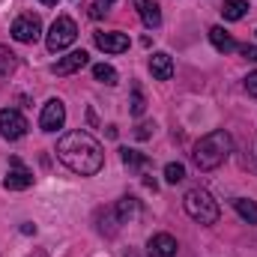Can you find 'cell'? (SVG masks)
Instances as JSON below:
<instances>
[{
	"mask_svg": "<svg viewBox=\"0 0 257 257\" xmlns=\"http://www.w3.org/2000/svg\"><path fill=\"white\" fill-rule=\"evenodd\" d=\"M57 159L78 177H96L105 165V150L90 132H69L57 141Z\"/></svg>",
	"mask_w": 257,
	"mask_h": 257,
	"instance_id": "cell-1",
	"label": "cell"
},
{
	"mask_svg": "<svg viewBox=\"0 0 257 257\" xmlns=\"http://www.w3.org/2000/svg\"><path fill=\"white\" fill-rule=\"evenodd\" d=\"M230 150H233V138H230L224 128H215V132L203 135V138L194 144L192 159H194V165H197L200 171H215L218 165L227 162Z\"/></svg>",
	"mask_w": 257,
	"mask_h": 257,
	"instance_id": "cell-2",
	"label": "cell"
},
{
	"mask_svg": "<svg viewBox=\"0 0 257 257\" xmlns=\"http://www.w3.org/2000/svg\"><path fill=\"white\" fill-rule=\"evenodd\" d=\"M183 206H186L189 218H194L197 224H215V221H218V215H221L218 200L206 192V189H192V192H186Z\"/></svg>",
	"mask_w": 257,
	"mask_h": 257,
	"instance_id": "cell-3",
	"label": "cell"
},
{
	"mask_svg": "<svg viewBox=\"0 0 257 257\" xmlns=\"http://www.w3.org/2000/svg\"><path fill=\"white\" fill-rule=\"evenodd\" d=\"M75 39H78V24H75L69 15H57L54 24H51V30H48L45 45H48L51 54H57V51H66Z\"/></svg>",
	"mask_w": 257,
	"mask_h": 257,
	"instance_id": "cell-4",
	"label": "cell"
},
{
	"mask_svg": "<svg viewBox=\"0 0 257 257\" xmlns=\"http://www.w3.org/2000/svg\"><path fill=\"white\" fill-rule=\"evenodd\" d=\"M42 36V21H39V15H21V18H15L12 21V39L15 42H36Z\"/></svg>",
	"mask_w": 257,
	"mask_h": 257,
	"instance_id": "cell-5",
	"label": "cell"
},
{
	"mask_svg": "<svg viewBox=\"0 0 257 257\" xmlns=\"http://www.w3.org/2000/svg\"><path fill=\"white\" fill-rule=\"evenodd\" d=\"M3 186H6L9 192H24V189L33 186V171H27V168L21 165V159L12 156V159H9V171H6Z\"/></svg>",
	"mask_w": 257,
	"mask_h": 257,
	"instance_id": "cell-6",
	"label": "cell"
},
{
	"mask_svg": "<svg viewBox=\"0 0 257 257\" xmlns=\"http://www.w3.org/2000/svg\"><path fill=\"white\" fill-rule=\"evenodd\" d=\"M0 135L6 141H18V138L27 135V120L21 117V111H15V108H3L0 111Z\"/></svg>",
	"mask_w": 257,
	"mask_h": 257,
	"instance_id": "cell-7",
	"label": "cell"
},
{
	"mask_svg": "<svg viewBox=\"0 0 257 257\" xmlns=\"http://www.w3.org/2000/svg\"><path fill=\"white\" fill-rule=\"evenodd\" d=\"M63 123H66V105L60 99H48L42 114H39V128L42 132H57V128H63Z\"/></svg>",
	"mask_w": 257,
	"mask_h": 257,
	"instance_id": "cell-8",
	"label": "cell"
},
{
	"mask_svg": "<svg viewBox=\"0 0 257 257\" xmlns=\"http://www.w3.org/2000/svg\"><path fill=\"white\" fill-rule=\"evenodd\" d=\"M177 239L171 236V233H156V236H150V242H147V254L150 257H177Z\"/></svg>",
	"mask_w": 257,
	"mask_h": 257,
	"instance_id": "cell-9",
	"label": "cell"
},
{
	"mask_svg": "<svg viewBox=\"0 0 257 257\" xmlns=\"http://www.w3.org/2000/svg\"><path fill=\"white\" fill-rule=\"evenodd\" d=\"M96 48H102L105 54H123L128 51V36L126 33H96Z\"/></svg>",
	"mask_w": 257,
	"mask_h": 257,
	"instance_id": "cell-10",
	"label": "cell"
},
{
	"mask_svg": "<svg viewBox=\"0 0 257 257\" xmlns=\"http://www.w3.org/2000/svg\"><path fill=\"white\" fill-rule=\"evenodd\" d=\"M90 63V54L87 51H72V54H66V57H60L57 63H54V75H72V72H81L84 66Z\"/></svg>",
	"mask_w": 257,
	"mask_h": 257,
	"instance_id": "cell-11",
	"label": "cell"
},
{
	"mask_svg": "<svg viewBox=\"0 0 257 257\" xmlns=\"http://www.w3.org/2000/svg\"><path fill=\"white\" fill-rule=\"evenodd\" d=\"M150 72H153L156 81H171L174 78V60H171V54H165V51L153 54L150 57Z\"/></svg>",
	"mask_w": 257,
	"mask_h": 257,
	"instance_id": "cell-12",
	"label": "cell"
},
{
	"mask_svg": "<svg viewBox=\"0 0 257 257\" xmlns=\"http://www.w3.org/2000/svg\"><path fill=\"white\" fill-rule=\"evenodd\" d=\"M135 6H138V12H141L144 24H147L150 30L162 24V9H159V3H156V0H135Z\"/></svg>",
	"mask_w": 257,
	"mask_h": 257,
	"instance_id": "cell-13",
	"label": "cell"
},
{
	"mask_svg": "<svg viewBox=\"0 0 257 257\" xmlns=\"http://www.w3.org/2000/svg\"><path fill=\"white\" fill-rule=\"evenodd\" d=\"M209 42H212V48L221 51V54H230V51L239 48V45L233 42V36H230L224 27H212V30H209Z\"/></svg>",
	"mask_w": 257,
	"mask_h": 257,
	"instance_id": "cell-14",
	"label": "cell"
},
{
	"mask_svg": "<svg viewBox=\"0 0 257 257\" xmlns=\"http://www.w3.org/2000/svg\"><path fill=\"white\" fill-rule=\"evenodd\" d=\"M221 15L224 21H239L248 15V0H224L221 3Z\"/></svg>",
	"mask_w": 257,
	"mask_h": 257,
	"instance_id": "cell-15",
	"label": "cell"
},
{
	"mask_svg": "<svg viewBox=\"0 0 257 257\" xmlns=\"http://www.w3.org/2000/svg\"><path fill=\"white\" fill-rule=\"evenodd\" d=\"M114 212H117V221H120V224H126V221H132V218L141 212V203H138V197H123V200L117 203V209H114Z\"/></svg>",
	"mask_w": 257,
	"mask_h": 257,
	"instance_id": "cell-16",
	"label": "cell"
},
{
	"mask_svg": "<svg viewBox=\"0 0 257 257\" xmlns=\"http://www.w3.org/2000/svg\"><path fill=\"white\" fill-rule=\"evenodd\" d=\"M233 209L239 212V218H242V221H248V224H257V200H248V197H236V200H233Z\"/></svg>",
	"mask_w": 257,
	"mask_h": 257,
	"instance_id": "cell-17",
	"label": "cell"
},
{
	"mask_svg": "<svg viewBox=\"0 0 257 257\" xmlns=\"http://www.w3.org/2000/svg\"><path fill=\"white\" fill-rule=\"evenodd\" d=\"M93 78L96 81H102V84H108V87H114L120 78H117V69L114 66H108V63H96L93 66Z\"/></svg>",
	"mask_w": 257,
	"mask_h": 257,
	"instance_id": "cell-18",
	"label": "cell"
},
{
	"mask_svg": "<svg viewBox=\"0 0 257 257\" xmlns=\"http://www.w3.org/2000/svg\"><path fill=\"white\" fill-rule=\"evenodd\" d=\"M120 156H123V165H126L128 171H135V174H141V168L147 165V156H141L138 150H120Z\"/></svg>",
	"mask_w": 257,
	"mask_h": 257,
	"instance_id": "cell-19",
	"label": "cell"
},
{
	"mask_svg": "<svg viewBox=\"0 0 257 257\" xmlns=\"http://www.w3.org/2000/svg\"><path fill=\"white\" fill-rule=\"evenodd\" d=\"M128 111H132L135 117H141V114L147 111V99H144L141 84H132V102H128Z\"/></svg>",
	"mask_w": 257,
	"mask_h": 257,
	"instance_id": "cell-20",
	"label": "cell"
},
{
	"mask_svg": "<svg viewBox=\"0 0 257 257\" xmlns=\"http://www.w3.org/2000/svg\"><path fill=\"white\" fill-rule=\"evenodd\" d=\"M15 66H18V57H15L6 45H0V78H3V75H12Z\"/></svg>",
	"mask_w": 257,
	"mask_h": 257,
	"instance_id": "cell-21",
	"label": "cell"
},
{
	"mask_svg": "<svg viewBox=\"0 0 257 257\" xmlns=\"http://www.w3.org/2000/svg\"><path fill=\"white\" fill-rule=\"evenodd\" d=\"M165 180H168L171 186H177V183H183V180H186V168H183L180 162H171V165L165 168Z\"/></svg>",
	"mask_w": 257,
	"mask_h": 257,
	"instance_id": "cell-22",
	"label": "cell"
},
{
	"mask_svg": "<svg viewBox=\"0 0 257 257\" xmlns=\"http://www.w3.org/2000/svg\"><path fill=\"white\" fill-rule=\"evenodd\" d=\"M153 123H141V126H138V132H135V138H138V141H147V138H150V135H153Z\"/></svg>",
	"mask_w": 257,
	"mask_h": 257,
	"instance_id": "cell-23",
	"label": "cell"
},
{
	"mask_svg": "<svg viewBox=\"0 0 257 257\" xmlns=\"http://www.w3.org/2000/svg\"><path fill=\"white\" fill-rule=\"evenodd\" d=\"M245 90H248V96L257 99V72H251V75L245 78Z\"/></svg>",
	"mask_w": 257,
	"mask_h": 257,
	"instance_id": "cell-24",
	"label": "cell"
},
{
	"mask_svg": "<svg viewBox=\"0 0 257 257\" xmlns=\"http://www.w3.org/2000/svg\"><path fill=\"white\" fill-rule=\"evenodd\" d=\"M242 54H245L248 60H254V63H257V48H254V45H242Z\"/></svg>",
	"mask_w": 257,
	"mask_h": 257,
	"instance_id": "cell-25",
	"label": "cell"
},
{
	"mask_svg": "<svg viewBox=\"0 0 257 257\" xmlns=\"http://www.w3.org/2000/svg\"><path fill=\"white\" fill-rule=\"evenodd\" d=\"M111 3H117V0H96V6H99V9H102V6H105V9H108V6H111Z\"/></svg>",
	"mask_w": 257,
	"mask_h": 257,
	"instance_id": "cell-26",
	"label": "cell"
},
{
	"mask_svg": "<svg viewBox=\"0 0 257 257\" xmlns=\"http://www.w3.org/2000/svg\"><path fill=\"white\" fill-rule=\"evenodd\" d=\"M39 3H45V6H54V3H57V0H39Z\"/></svg>",
	"mask_w": 257,
	"mask_h": 257,
	"instance_id": "cell-27",
	"label": "cell"
}]
</instances>
